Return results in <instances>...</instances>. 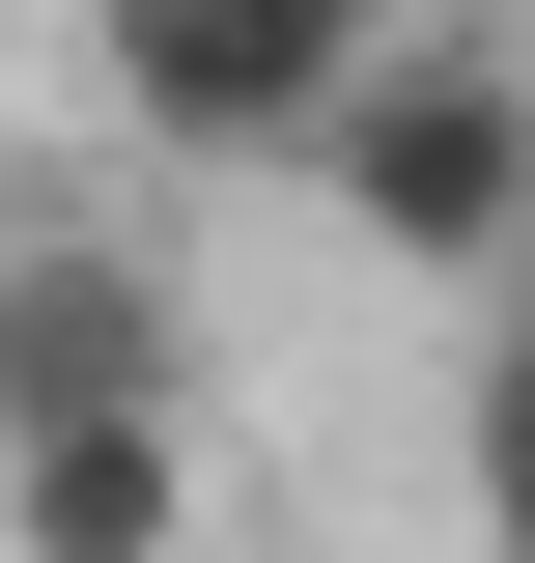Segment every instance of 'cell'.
<instances>
[{
    "label": "cell",
    "instance_id": "1",
    "mask_svg": "<svg viewBox=\"0 0 535 563\" xmlns=\"http://www.w3.org/2000/svg\"><path fill=\"white\" fill-rule=\"evenodd\" d=\"M282 169H310L367 254H423V282H507V254H535V57H507V29H395V57L338 85Z\"/></svg>",
    "mask_w": 535,
    "mask_h": 563
},
{
    "label": "cell",
    "instance_id": "2",
    "mask_svg": "<svg viewBox=\"0 0 535 563\" xmlns=\"http://www.w3.org/2000/svg\"><path fill=\"white\" fill-rule=\"evenodd\" d=\"M57 422H198V282L85 198H0V451Z\"/></svg>",
    "mask_w": 535,
    "mask_h": 563
},
{
    "label": "cell",
    "instance_id": "3",
    "mask_svg": "<svg viewBox=\"0 0 535 563\" xmlns=\"http://www.w3.org/2000/svg\"><path fill=\"white\" fill-rule=\"evenodd\" d=\"M367 57H395V0H85V85H113L170 169H282Z\"/></svg>",
    "mask_w": 535,
    "mask_h": 563
},
{
    "label": "cell",
    "instance_id": "4",
    "mask_svg": "<svg viewBox=\"0 0 535 563\" xmlns=\"http://www.w3.org/2000/svg\"><path fill=\"white\" fill-rule=\"evenodd\" d=\"M0 563H198V422H57V451H0Z\"/></svg>",
    "mask_w": 535,
    "mask_h": 563
},
{
    "label": "cell",
    "instance_id": "5",
    "mask_svg": "<svg viewBox=\"0 0 535 563\" xmlns=\"http://www.w3.org/2000/svg\"><path fill=\"white\" fill-rule=\"evenodd\" d=\"M451 479H479V563H535V254L479 282V395H451Z\"/></svg>",
    "mask_w": 535,
    "mask_h": 563
},
{
    "label": "cell",
    "instance_id": "6",
    "mask_svg": "<svg viewBox=\"0 0 535 563\" xmlns=\"http://www.w3.org/2000/svg\"><path fill=\"white\" fill-rule=\"evenodd\" d=\"M395 29H507V0H395Z\"/></svg>",
    "mask_w": 535,
    "mask_h": 563
}]
</instances>
